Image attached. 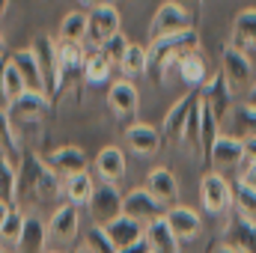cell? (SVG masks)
Listing matches in <instances>:
<instances>
[{
  "mask_svg": "<svg viewBox=\"0 0 256 253\" xmlns=\"http://www.w3.org/2000/svg\"><path fill=\"white\" fill-rule=\"evenodd\" d=\"M194 51H200V33L185 30V33H173V36H161V39H149V66H146V78H152L155 84H161L173 66H179L182 57H188Z\"/></svg>",
  "mask_w": 256,
  "mask_h": 253,
  "instance_id": "cell-1",
  "label": "cell"
},
{
  "mask_svg": "<svg viewBox=\"0 0 256 253\" xmlns=\"http://www.w3.org/2000/svg\"><path fill=\"white\" fill-rule=\"evenodd\" d=\"M21 194L33 196L36 202H51L63 194V179L33 149H24V155L18 161V196Z\"/></svg>",
  "mask_w": 256,
  "mask_h": 253,
  "instance_id": "cell-2",
  "label": "cell"
},
{
  "mask_svg": "<svg viewBox=\"0 0 256 253\" xmlns=\"http://www.w3.org/2000/svg\"><path fill=\"white\" fill-rule=\"evenodd\" d=\"M200 200H202V208H206L212 218H224V214H230L232 206H236L232 185H230L226 176L218 173V170H208V173L200 179Z\"/></svg>",
  "mask_w": 256,
  "mask_h": 253,
  "instance_id": "cell-3",
  "label": "cell"
},
{
  "mask_svg": "<svg viewBox=\"0 0 256 253\" xmlns=\"http://www.w3.org/2000/svg\"><path fill=\"white\" fill-rule=\"evenodd\" d=\"M33 54L42 66V78H45V90L51 96V102L63 92V78H60V42L51 39L48 33H39L33 39Z\"/></svg>",
  "mask_w": 256,
  "mask_h": 253,
  "instance_id": "cell-4",
  "label": "cell"
},
{
  "mask_svg": "<svg viewBox=\"0 0 256 253\" xmlns=\"http://www.w3.org/2000/svg\"><path fill=\"white\" fill-rule=\"evenodd\" d=\"M86 45H92L96 51L104 45V42H110L116 33H120V24H122V18H120V9L114 6V3H104V6H96V9H90L86 12Z\"/></svg>",
  "mask_w": 256,
  "mask_h": 253,
  "instance_id": "cell-5",
  "label": "cell"
},
{
  "mask_svg": "<svg viewBox=\"0 0 256 253\" xmlns=\"http://www.w3.org/2000/svg\"><path fill=\"white\" fill-rule=\"evenodd\" d=\"M185 30H196V27H194L191 15H188L179 3H173V0L161 3V6L155 9L152 21H149V39H161V36L185 33Z\"/></svg>",
  "mask_w": 256,
  "mask_h": 253,
  "instance_id": "cell-6",
  "label": "cell"
},
{
  "mask_svg": "<svg viewBox=\"0 0 256 253\" xmlns=\"http://www.w3.org/2000/svg\"><path fill=\"white\" fill-rule=\"evenodd\" d=\"M6 114H9L15 131L18 128H27V126H36V122H42L51 114V98L42 96V92H24L18 102H12L6 108Z\"/></svg>",
  "mask_w": 256,
  "mask_h": 253,
  "instance_id": "cell-7",
  "label": "cell"
},
{
  "mask_svg": "<svg viewBox=\"0 0 256 253\" xmlns=\"http://www.w3.org/2000/svg\"><path fill=\"white\" fill-rule=\"evenodd\" d=\"M86 208H90V218H92L96 226H108L110 220L122 218V194L116 190V185L102 182V185H96Z\"/></svg>",
  "mask_w": 256,
  "mask_h": 253,
  "instance_id": "cell-8",
  "label": "cell"
},
{
  "mask_svg": "<svg viewBox=\"0 0 256 253\" xmlns=\"http://www.w3.org/2000/svg\"><path fill=\"white\" fill-rule=\"evenodd\" d=\"M202 92V102H206V108L214 114V120L224 126L226 122V116H230V110L236 108L232 104V96H236V90L230 86V80L224 78V72H214L212 78H208V84L200 90Z\"/></svg>",
  "mask_w": 256,
  "mask_h": 253,
  "instance_id": "cell-9",
  "label": "cell"
},
{
  "mask_svg": "<svg viewBox=\"0 0 256 253\" xmlns=\"http://www.w3.org/2000/svg\"><path fill=\"white\" fill-rule=\"evenodd\" d=\"M164 212L167 208L146 188H134L122 196V214L131 218V220H137V224H143V226L152 224V220H158V218H164Z\"/></svg>",
  "mask_w": 256,
  "mask_h": 253,
  "instance_id": "cell-10",
  "label": "cell"
},
{
  "mask_svg": "<svg viewBox=\"0 0 256 253\" xmlns=\"http://www.w3.org/2000/svg\"><path fill=\"white\" fill-rule=\"evenodd\" d=\"M224 244L242 253H256V220L242 212H232L224 230Z\"/></svg>",
  "mask_w": 256,
  "mask_h": 253,
  "instance_id": "cell-11",
  "label": "cell"
},
{
  "mask_svg": "<svg viewBox=\"0 0 256 253\" xmlns=\"http://www.w3.org/2000/svg\"><path fill=\"white\" fill-rule=\"evenodd\" d=\"M220 72H224V78L230 80L232 90L250 86V80H254V63H250V57L244 51L232 48V45H226L224 54H220Z\"/></svg>",
  "mask_w": 256,
  "mask_h": 253,
  "instance_id": "cell-12",
  "label": "cell"
},
{
  "mask_svg": "<svg viewBox=\"0 0 256 253\" xmlns=\"http://www.w3.org/2000/svg\"><path fill=\"white\" fill-rule=\"evenodd\" d=\"M242 161H248L244 158V140H238V137H232L230 131H220L218 134V140H214V146H212V155H208V164H212V170H230V167H238Z\"/></svg>",
  "mask_w": 256,
  "mask_h": 253,
  "instance_id": "cell-13",
  "label": "cell"
},
{
  "mask_svg": "<svg viewBox=\"0 0 256 253\" xmlns=\"http://www.w3.org/2000/svg\"><path fill=\"white\" fill-rule=\"evenodd\" d=\"M200 98V90H188L164 116V126H161V137L164 140H173V143H182L185 140V126H188V114H191L194 102Z\"/></svg>",
  "mask_w": 256,
  "mask_h": 253,
  "instance_id": "cell-14",
  "label": "cell"
},
{
  "mask_svg": "<svg viewBox=\"0 0 256 253\" xmlns=\"http://www.w3.org/2000/svg\"><path fill=\"white\" fill-rule=\"evenodd\" d=\"M9 63H12L15 72H18V78L24 80L27 92H42V96H48L45 78H42V66H39V60H36L33 48H18V51H12V54H9Z\"/></svg>",
  "mask_w": 256,
  "mask_h": 253,
  "instance_id": "cell-15",
  "label": "cell"
},
{
  "mask_svg": "<svg viewBox=\"0 0 256 253\" xmlns=\"http://www.w3.org/2000/svg\"><path fill=\"white\" fill-rule=\"evenodd\" d=\"M45 164H48L60 179L78 176V173H86V167H90L86 152H84L80 146H60V149H54V152L45 158Z\"/></svg>",
  "mask_w": 256,
  "mask_h": 253,
  "instance_id": "cell-16",
  "label": "cell"
},
{
  "mask_svg": "<svg viewBox=\"0 0 256 253\" xmlns=\"http://www.w3.org/2000/svg\"><path fill=\"white\" fill-rule=\"evenodd\" d=\"M164 218H167V224H170V230L176 232L179 242H196L202 236V218L191 206H173V208L164 212Z\"/></svg>",
  "mask_w": 256,
  "mask_h": 253,
  "instance_id": "cell-17",
  "label": "cell"
},
{
  "mask_svg": "<svg viewBox=\"0 0 256 253\" xmlns=\"http://www.w3.org/2000/svg\"><path fill=\"white\" fill-rule=\"evenodd\" d=\"M146 190H149L164 208L179 206V182H176V176H173L167 167L149 170V176H146Z\"/></svg>",
  "mask_w": 256,
  "mask_h": 253,
  "instance_id": "cell-18",
  "label": "cell"
},
{
  "mask_svg": "<svg viewBox=\"0 0 256 253\" xmlns=\"http://www.w3.org/2000/svg\"><path fill=\"white\" fill-rule=\"evenodd\" d=\"M137 104H140V96H137V86H134L131 80L120 78V80L110 84V90H108V108H110L120 120L134 116V114H137Z\"/></svg>",
  "mask_w": 256,
  "mask_h": 253,
  "instance_id": "cell-19",
  "label": "cell"
},
{
  "mask_svg": "<svg viewBox=\"0 0 256 253\" xmlns=\"http://www.w3.org/2000/svg\"><path fill=\"white\" fill-rule=\"evenodd\" d=\"M230 45L232 48H238V51H244L248 57L256 54V9H242V12H236V18H232V36H230Z\"/></svg>",
  "mask_w": 256,
  "mask_h": 253,
  "instance_id": "cell-20",
  "label": "cell"
},
{
  "mask_svg": "<svg viewBox=\"0 0 256 253\" xmlns=\"http://www.w3.org/2000/svg\"><path fill=\"white\" fill-rule=\"evenodd\" d=\"M104 232H108V238L114 242L116 250H126V248H131V244H137V242L146 238V226L137 224V220H131V218H126V214L116 218V220H110L104 226Z\"/></svg>",
  "mask_w": 256,
  "mask_h": 253,
  "instance_id": "cell-21",
  "label": "cell"
},
{
  "mask_svg": "<svg viewBox=\"0 0 256 253\" xmlns=\"http://www.w3.org/2000/svg\"><path fill=\"white\" fill-rule=\"evenodd\" d=\"M18 253H48V224L36 214L24 220L21 238H18Z\"/></svg>",
  "mask_w": 256,
  "mask_h": 253,
  "instance_id": "cell-22",
  "label": "cell"
},
{
  "mask_svg": "<svg viewBox=\"0 0 256 253\" xmlns=\"http://www.w3.org/2000/svg\"><path fill=\"white\" fill-rule=\"evenodd\" d=\"M57 42H60V39H57ZM84 66H86L84 45L60 42V78H63V90L72 80H80V78H84Z\"/></svg>",
  "mask_w": 256,
  "mask_h": 253,
  "instance_id": "cell-23",
  "label": "cell"
},
{
  "mask_svg": "<svg viewBox=\"0 0 256 253\" xmlns=\"http://www.w3.org/2000/svg\"><path fill=\"white\" fill-rule=\"evenodd\" d=\"M146 244H149L152 253H179V248H182V242L170 230L167 218H158V220L146 224Z\"/></svg>",
  "mask_w": 256,
  "mask_h": 253,
  "instance_id": "cell-24",
  "label": "cell"
},
{
  "mask_svg": "<svg viewBox=\"0 0 256 253\" xmlns=\"http://www.w3.org/2000/svg\"><path fill=\"white\" fill-rule=\"evenodd\" d=\"M126 140L137 155H155L161 149V140L164 137H161L158 128H152L149 122H134V126H128Z\"/></svg>",
  "mask_w": 256,
  "mask_h": 253,
  "instance_id": "cell-25",
  "label": "cell"
},
{
  "mask_svg": "<svg viewBox=\"0 0 256 253\" xmlns=\"http://www.w3.org/2000/svg\"><path fill=\"white\" fill-rule=\"evenodd\" d=\"M96 173L102 182H120L126 176V155L120 146H104L98 155H96Z\"/></svg>",
  "mask_w": 256,
  "mask_h": 253,
  "instance_id": "cell-26",
  "label": "cell"
},
{
  "mask_svg": "<svg viewBox=\"0 0 256 253\" xmlns=\"http://www.w3.org/2000/svg\"><path fill=\"white\" fill-rule=\"evenodd\" d=\"M179 78H182V84L188 86V90H202L206 84H208V63H206V57L200 54V51H194L188 57H182L179 60Z\"/></svg>",
  "mask_w": 256,
  "mask_h": 253,
  "instance_id": "cell-27",
  "label": "cell"
},
{
  "mask_svg": "<svg viewBox=\"0 0 256 253\" xmlns=\"http://www.w3.org/2000/svg\"><path fill=\"white\" fill-rule=\"evenodd\" d=\"M78 226H80V214H78V208H74L72 202H63V206L51 214L48 236H54V238H60V242H72L74 232H78Z\"/></svg>",
  "mask_w": 256,
  "mask_h": 253,
  "instance_id": "cell-28",
  "label": "cell"
},
{
  "mask_svg": "<svg viewBox=\"0 0 256 253\" xmlns=\"http://www.w3.org/2000/svg\"><path fill=\"white\" fill-rule=\"evenodd\" d=\"M92 190H96V179L90 176V170H86V173H78V176L63 179V196H66V202H72L74 208L90 206Z\"/></svg>",
  "mask_w": 256,
  "mask_h": 253,
  "instance_id": "cell-29",
  "label": "cell"
},
{
  "mask_svg": "<svg viewBox=\"0 0 256 253\" xmlns=\"http://www.w3.org/2000/svg\"><path fill=\"white\" fill-rule=\"evenodd\" d=\"M0 155H3L9 164H15V167H18V161H21V155H24L21 137H18L15 126H12L6 108H0Z\"/></svg>",
  "mask_w": 256,
  "mask_h": 253,
  "instance_id": "cell-30",
  "label": "cell"
},
{
  "mask_svg": "<svg viewBox=\"0 0 256 253\" xmlns=\"http://www.w3.org/2000/svg\"><path fill=\"white\" fill-rule=\"evenodd\" d=\"M226 122H230V134H232V137H238V140L256 137V108H254V104H248V102L236 104V108L230 110Z\"/></svg>",
  "mask_w": 256,
  "mask_h": 253,
  "instance_id": "cell-31",
  "label": "cell"
},
{
  "mask_svg": "<svg viewBox=\"0 0 256 253\" xmlns=\"http://www.w3.org/2000/svg\"><path fill=\"white\" fill-rule=\"evenodd\" d=\"M86 12H66L63 21H60V30H57V39L60 42H74V45H84L86 42Z\"/></svg>",
  "mask_w": 256,
  "mask_h": 253,
  "instance_id": "cell-32",
  "label": "cell"
},
{
  "mask_svg": "<svg viewBox=\"0 0 256 253\" xmlns=\"http://www.w3.org/2000/svg\"><path fill=\"white\" fill-rule=\"evenodd\" d=\"M0 202L15 206L18 202V167L9 164L0 155Z\"/></svg>",
  "mask_w": 256,
  "mask_h": 253,
  "instance_id": "cell-33",
  "label": "cell"
},
{
  "mask_svg": "<svg viewBox=\"0 0 256 253\" xmlns=\"http://www.w3.org/2000/svg\"><path fill=\"white\" fill-rule=\"evenodd\" d=\"M110 72H114V66H110L102 54H98V51H96V54H90V57H86V66H84V80H86L90 86H102V84H108Z\"/></svg>",
  "mask_w": 256,
  "mask_h": 253,
  "instance_id": "cell-34",
  "label": "cell"
},
{
  "mask_svg": "<svg viewBox=\"0 0 256 253\" xmlns=\"http://www.w3.org/2000/svg\"><path fill=\"white\" fill-rule=\"evenodd\" d=\"M146 66H149V54H146V48L131 42V48H128L126 60H122V66H120V72L126 74V80H131V78H137V74H146Z\"/></svg>",
  "mask_w": 256,
  "mask_h": 253,
  "instance_id": "cell-35",
  "label": "cell"
},
{
  "mask_svg": "<svg viewBox=\"0 0 256 253\" xmlns=\"http://www.w3.org/2000/svg\"><path fill=\"white\" fill-rule=\"evenodd\" d=\"M24 220H27V214H24L18 206H12L9 214H6V220H3V226H0V238L9 242V244H18L21 230H24Z\"/></svg>",
  "mask_w": 256,
  "mask_h": 253,
  "instance_id": "cell-36",
  "label": "cell"
},
{
  "mask_svg": "<svg viewBox=\"0 0 256 253\" xmlns=\"http://www.w3.org/2000/svg\"><path fill=\"white\" fill-rule=\"evenodd\" d=\"M128 48H131V42H128L122 33H116L110 42H104V45L98 48V54H102L108 63L114 66V68H120V66H122V60H126V54H128Z\"/></svg>",
  "mask_w": 256,
  "mask_h": 253,
  "instance_id": "cell-37",
  "label": "cell"
},
{
  "mask_svg": "<svg viewBox=\"0 0 256 253\" xmlns=\"http://www.w3.org/2000/svg\"><path fill=\"white\" fill-rule=\"evenodd\" d=\"M232 196H236V212H242V214H248V218L256 220V188L244 185V182L238 179V182L232 185Z\"/></svg>",
  "mask_w": 256,
  "mask_h": 253,
  "instance_id": "cell-38",
  "label": "cell"
},
{
  "mask_svg": "<svg viewBox=\"0 0 256 253\" xmlns=\"http://www.w3.org/2000/svg\"><path fill=\"white\" fill-rule=\"evenodd\" d=\"M84 248L90 253H116L114 242H110L108 232H104V226H96V224L84 232Z\"/></svg>",
  "mask_w": 256,
  "mask_h": 253,
  "instance_id": "cell-39",
  "label": "cell"
},
{
  "mask_svg": "<svg viewBox=\"0 0 256 253\" xmlns=\"http://www.w3.org/2000/svg\"><path fill=\"white\" fill-rule=\"evenodd\" d=\"M3 92H6V102H9V104H12V102H18V98L27 92L24 80L18 78V72L12 68V63H9V68H6V78H3Z\"/></svg>",
  "mask_w": 256,
  "mask_h": 253,
  "instance_id": "cell-40",
  "label": "cell"
},
{
  "mask_svg": "<svg viewBox=\"0 0 256 253\" xmlns=\"http://www.w3.org/2000/svg\"><path fill=\"white\" fill-rule=\"evenodd\" d=\"M173 3H179L188 15H191V21H194V27L200 24V15H202V3L206 0H173Z\"/></svg>",
  "mask_w": 256,
  "mask_h": 253,
  "instance_id": "cell-41",
  "label": "cell"
},
{
  "mask_svg": "<svg viewBox=\"0 0 256 253\" xmlns=\"http://www.w3.org/2000/svg\"><path fill=\"white\" fill-rule=\"evenodd\" d=\"M242 182L250 185V188H256V161H248V167L242 170Z\"/></svg>",
  "mask_w": 256,
  "mask_h": 253,
  "instance_id": "cell-42",
  "label": "cell"
},
{
  "mask_svg": "<svg viewBox=\"0 0 256 253\" xmlns=\"http://www.w3.org/2000/svg\"><path fill=\"white\" fill-rule=\"evenodd\" d=\"M6 68H9V57H0V108H9L6 92H3V78H6Z\"/></svg>",
  "mask_w": 256,
  "mask_h": 253,
  "instance_id": "cell-43",
  "label": "cell"
},
{
  "mask_svg": "<svg viewBox=\"0 0 256 253\" xmlns=\"http://www.w3.org/2000/svg\"><path fill=\"white\" fill-rule=\"evenodd\" d=\"M244 158L248 161H256V137H248L244 140Z\"/></svg>",
  "mask_w": 256,
  "mask_h": 253,
  "instance_id": "cell-44",
  "label": "cell"
},
{
  "mask_svg": "<svg viewBox=\"0 0 256 253\" xmlns=\"http://www.w3.org/2000/svg\"><path fill=\"white\" fill-rule=\"evenodd\" d=\"M116 253H152V250H149V244H146V238H143V242H137V244H131L126 250H116Z\"/></svg>",
  "mask_w": 256,
  "mask_h": 253,
  "instance_id": "cell-45",
  "label": "cell"
},
{
  "mask_svg": "<svg viewBox=\"0 0 256 253\" xmlns=\"http://www.w3.org/2000/svg\"><path fill=\"white\" fill-rule=\"evenodd\" d=\"M208 253H242V250H236V248H230V244H218V248H212Z\"/></svg>",
  "mask_w": 256,
  "mask_h": 253,
  "instance_id": "cell-46",
  "label": "cell"
},
{
  "mask_svg": "<svg viewBox=\"0 0 256 253\" xmlns=\"http://www.w3.org/2000/svg\"><path fill=\"white\" fill-rule=\"evenodd\" d=\"M244 102H248V104H254V108H256V84L250 86V90H248V98H244Z\"/></svg>",
  "mask_w": 256,
  "mask_h": 253,
  "instance_id": "cell-47",
  "label": "cell"
},
{
  "mask_svg": "<svg viewBox=\"0 0 256 253\" xmlns=\"http://www.w3.org/2000/svg\"><path fill=\"white\" fill-rule=\"evenodd\" d=\"M9 208H12V206H6V202H0V226H3V220H6V214H9Z\"/></svg>",
  "mask_w": 256,
  "mask_h": 253,
  "instance_id": "cell-48",
  "label": "cell"
},
{
  "mask_svg": "<svg viewBox=\"0 0 256 253\" xmlns=\"http://www.w3.org/2000/svg\"><path fill=\"white\" fill-rule=\"evenodd\" d=\"M80 3H86L90 9H96V6H104V3H110V0H80Z\"/></svg>",
  "mask_w": 256,
  "mask_h": 253,
  "instance_id": "cell-49",
  "label": "cell"
},
{
  "mask_svg": "<svg viewBox=\"0 0 256 253\" xmlns=\"http://www.w3.org/2000/svg\"><path fill=\"white\" fill-rule=\"evenodd\" d=\"M6 9H9V0H0V18L6 15Z\"/></svg>",
  "mask_w": 256,
  "mask_h": 253,
  "instance_id": "cell-50",
  "label": "cell"
},
{
  "mask_svg": "<svg viewBox=\"0 0 256 253\" xmlns=\"http://www.w3.org/2000/svg\"><path fill=\"white\" fill-rule=\"evenodd\" d=\"M0 57H6V39H3V33H0Z\"/></svg>",
  "mask_w": 256,
  "mask_h": 253,
  "instance_id": "cell-51",
  "label": "cell"
},
{
  "mask_svg": "<svg viewBox=\"0 0 256 253\" xmlns=\"http://www.w3.org/2000/svg\"><path fill=\"white\" fill-rule=\"evenodd\" d=\"M74 253H90V250H86V248H80V250H74Z\"/></svg>",
  "mask_w": 256,
  "mask_h": 253,
  "instance_id": "cell-52",
  "label": "cell"
},
{
  "mask_svg": "<svg viewBox=\"0 0 256 253\" xmlns=\"http://www.w3.org/2000/svg\"><path fill=\"white\" fill-rule=\"evenodd\" d=\"M48 253H60V250H48Z\"/></svg>",
  "mask_w": 256,
  "mask_h": 253,
  "instance_id": "cell-53",
  "label": "cell"
},
{
  "mask_svg": "<svg viewBox=\"0 0 256 253\" xmlns=\"http://www.w3.org/2000/svg\"><path fill=\"white\" fill-rule=\"evenodd\" d=\"M0 253H6V250H0Z\"/></svg>",
  "mask_w": 256,
  "mask_h": 253,
  "instance_id": "cell-54",
  "label": "cell"
}]
</instances>
